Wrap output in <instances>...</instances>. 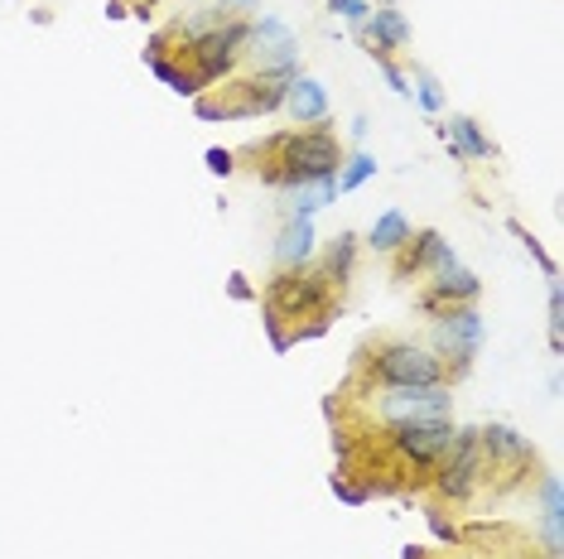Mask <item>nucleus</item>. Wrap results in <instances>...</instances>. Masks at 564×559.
Returning a JSON list of instances; mask_svg holds the SVG:
<instances>
[{
    "mask_svg": "<svg viewBox=\"0 0 564 559\" xmlns=\"http://www.w3.org/2000/svg\"><path fill=\"white\" fill-rule=\"evenodd\" d=\"M343 169V150L328 131H300V135H285L275 140V160L265 169V179L280 184V188H300L310 179H328V174Z\"/></svg>",
    "mask_w": 564,
    "mask_h": 559,
    "instance_id": "1",
    "label": "nucleus"
},
{
    "mask_svg": "<svg viewBox=\"0 0 564 559\" xmlns=\"http://www.w3.org/2000/svg\"><path fill=\"white\" fill-rule=\"evenodd\" d=\"M367 372L381 386H444V362L420 342H381Z\"/></svg>",
    "mask_w": 564,
    "mask_h": 559,
    "instance_id": "2",
    "label": "nucleus"
},
{
    "mask_svg": "<svg viewBox=\"0 0 564 559\" xmlns=\"http://www.w3.org/2000/svg\"><path fill=\"white\" fill-rule=\"evenodd\" d=\"M247 30H251V20H223L217 30L194 34V40L184 44L188 58H194V78L198 83L227 78V73L237 68V58L247 54Z\"/></svg>",
    "mask_w": 564,
    "mask_h": 559,
    "instance_id": "3",
    "label": "nucleus"
},
{
    "mask_svg": "<svg viewBox=\"0 0 564 559\" xmlns=\"http://www.w3.org/2000/svg\"><path fill=\"white\" fill-rule=\"evenodd\" d=\"M391 429V449L401 453L405 463L415 468H434L440 453L454 443V419L440 415V419H405V425H387Z\"/></svg>",
    "mask_w": 564,
    "mask_h": 559,
    "instance_id": "4",
    "label": "nucleus"
},
{
    "mask_svg": "<svg viewBox=\"0 0 564 559\" xmlns=\"http://www.w3.org/2000/svg\"><path fill=\"white\" fill-rule=\"evenodd\" d=\"M247 54L261 63V73H300L294 68V63H300V40H294V30L285 20H275V15L251 20Z\"/></svg>",
    "mask_w": 564,
    "mask_h": 559,
    "instance_id": "5",
    "label": "nucleus"
},
{
    "mask_svg": "<svg viewBox=\"0 0 564 559\" xmlns=\"http://www.w3.org/2000/svg\"><path fill=\"white\" fill-rule=\"evenodd\" d=\"M328 299V275L324 271H285L271 285V314L275 319H304V314L324 309Z\"/></svg>",
    "mask_w": 564,
    "mask_h": 559,
    "instance_id": "6",
    "label": "nucleus"
},
{
    "mask_svg": "<svg viewBox=\"0 0 564 559\" xmlns=\"http://www.w3.org/2000/svg\"><path fill=\"white\" fill-rule=\"evenodd\" d=\"M482 473V449H478V429H454V443L440 453V492L444 497L464 502L478 487Z\"/></svg>",
    "mask_w": 564,
    "mask_h": 559,
    "instance_id": "7",
    "label": "nucleus"
},
{
    "mask_svg": "<svg viewBox=\"0 0 564 559\" xmlns=\"http://www.w3.org/2000/svg\"><path fill=\"white\" fill-rule=\"evenodd\" d=\"M482 314L473 309V304H454V309H444L440 314V328H434V342H440V352L448 362L464 372V366L478 358V348H482Z\"/></svg>",
    "mask_w": 564,
    "mask_h": 559,
    "instance_id": "8",
    "label": "nucleus"
},
{
    "mask_svg": "<svg viewBox=\"0 0 564 559\" xmlns=\"http://www.w3.org/2000/svg\"><path fill=\"white\" fill-rule=\"evenodd\" d=\"M381 419L405 425V419H440L448 415V391L444 386H381Z\"/></svg>",
    "mask_w": 564,
    "mask_h": 559,
    "instance_id": "9",
    "label": "nucleus"
},
{
    "mask_svg": "<svg viewBox=\"0 0 564 559\" xmlns=\"http://www.w3.org/2000/svg\"><path fill=\"white\" fill-rule=\"evenodd\" d=\"M357 34H362V44L371 48V58H377V63L391 58V48H405V44H410V24H405V15H401L395 6L371 10L367 24H362Z\"/></svg>",
    "mask_w": 564,
    "mask_h": 559,
    "instance_id": "10",
    "label": "nucleus"
},
{
    "mask_svg": "<svg viewBox=\"0 0 564 559\" xmlns=\"http://www.w3.org/2000/svg\"><path fill=\"white\" fill-rule=\"evenodd\" d=\"M280 107H285L300 125H318L328 117V92H324V83H318V78L294 73V83L285 87V101H280Z\"/></svg>",
    "mask_w": 564,
    "mask_h": 559,
    "instance_id": "11",
    "label": "nucleus"
},
{
    "mask_svg": "<svg viewBox=\"0 0 564 559\" xmlns=\"http://www.w3.org/2000/svg\"><path fill=\"white\" fill-rule=\"evenodd\" d=\"M478 275L473 271H464V265L458 261H448V265H440V271H434V285H430V309L434 304H444V309H454V304H473L478 299Z\"/></svg>",
    "mask_w": 564,
    "mask_h": 559,
    "instance_id": "12",
    "label": "nucleus"
},
{
    "mask_svg": "<svg viewBox=\"0 0 564 559\" xmlns=\"http://www.w3.org/2000/svg\"><path fill=\"white\" fill-rule=\"evenodd\" d=\"M440 135H444V145L454 150V160H492L497 155L492 135H482V125L473 117H454L448 125H440Z\"/></svg>",
    "mask_w": 564,
    "mask_h": 559,
    "instance_id": "13",
    "label": "nucleus"
},
{
    "mask_svg": "<svg viewBox=\"0 0 564 559\" xmlns=\"http://www.w3.org/2000/svg\"><path fill=\"white\" fill-rule=\"evenodd\" d=\"M310 256H314V218H290L285 232H280V241H275L280 271H300Z\"/></svg>",
    "mask_w": 564,
    "mask_h": 559,
    "instance_id": "14",
    "label": "nucleus"
},
{
    "mask_svg": "<svg viewBox=\"0 0 564 559\" xmlns=\"http://www.w3.org/2000/svg\"><path fill=\"white\" fill-rule=\"evenodd\" d=\"M478 449H482V459H492V463H525L531 459V443H525L517 429H507V425L478 429Z\"/></svg>",
    "mask_w": 564,
    "mask_h": 559,
    "instance_id": "15",
    "label": "nucleus"
},
{
    "mask_svg": "<svg viewBox=\"0 0 564 559\" xmlns=\"http://www.w3.org/2000/svg\"><path fill=\"white\" fill-rule=\"evenodd\" d=\"M290 208H294V218H314L318 208H328L333 198H338V174H328V179H310V184H300V188H290Z\"/></svg>",
    "mask_w": 564,
    "mask_h": 559,
    "instance_id": "16",
    "label": "nucleus"
},
{
    "mask_svg": "<svg viewBox=\"0 0 564 559\" xmlns=\"http://www.w3.org/2000/svg\"><path fill=\"white\" fill-rule=\"evenodd\" d=\"M410 241V222H405V212H381L377 222H371V232H367V246H377V251H401Z\"/></svg>",
    "mask_w": 564,
    "mask_h": 559,
    "instance_id": "17",
    "label": "nucleus"
},
{
    "mask_svg": "<svg viewBox=\"0 0 564 559\" xmlns=\"http://www.w3.org/2000/svg\"><path fill=\"white\" fill-rule=\"evenodd\" d=\"M352 261H357V237H352V232H343L338 241H333V251H328L324 275H328V280H338V285H343V280L352 275Z\"/></svg>",
    "mask_w": 564,
    "mask_h": 559,
    "instance_id": "18",
    "label": "nucleus"
},
{
    "mask_svg": "<svg viewBox=\"0 0 564 559\" xmlns=\"http://www.w3.org/2000/svg\"><path fill=\"white\" fill-rule=\"evenodd\" d=\"M371 174H377V160H371V155H352L348 164H343V174H338V188H362Z\"/></svg>",
    "mask_w": 564,
    "mask_h": 559,
    "instance_id": "19",
    "label": "nucleus"
},
{
    "mask_svg": "<svg viewBox=\"0 0 564 559\" xmlns=\"http://www.w3.org/2000/svg\"><path fill=\"white\" fill-rule=\"evenodd\" d=\"M328 10H333V15H338V20H348L352 30H362L367 15H371V6H367V0H328Z\"/></svg>",
    "mask_w": 564,
    "mask_h": 559,
    "instance_id": "20",
    "label": "nucleus"
},
{
    "mask_svg": "<svg viewBox=\"0 0 564 559\" xmlns=\"http://www.w3.org/2000/svg\"><path fill=\"white\" fill-rule=\"evenodd\" d=\"M415 92H420V107L425 111H444V92H440V83H434L425 68H415Z\"/></svg>",
    "mask_w": 564,
    "mask_h": 559,
    "instance_id": "21",
    "label": "nucleus"
},
{
    "mask_svg": "<svg viewBox=\"0 0 564 559\" xmlns=\"http://www.w3.org/2000/svg\"><path fill=\"white\" fill-rule=\"evenodd\" d=\"M381 78H387V83H391V87H395V92H401V97H410V83H405V73L395 68L391 58H381Z\"/></svg>",
    "mask_w": 564,
    "mask_h": 559,
    "instance_id": "22",
    "label": "nucleus"
},
{
    "mask_svg": "<svg viewBox=\"0 0 564 559\" xmlns=\"http://www.w3.org/2000/svg\"><path fill=\"white\" fill-rule=\"evenodd\" d=\"M208 169L213 174H232V155H227V150H208Z\"/></svg>",
    "mask_w": 564,
    "mask_h": 559,
    "instance_id": "23",
    "label": "nucleus"
},
{
    "mask_svg": "<svg viewBox=\"0 0 564 559\" xmlns=\"http://www.w3.org/2000/svg\"><path fill=\"white\" fill-rule=\"evenodd\" d=\"M232 295H237V299H251V285H247V275H232Z\"/></svg>",
    "mask_w": 564,
    "mask_h": 559,
    "instance_id": "24",
    "label": "nucleus"
},
{
    "mask_svg": "<svg viewBox=\"0 0 564 559\" xmlns=\"http://www.w3.org/2000/svg\"><path fill=\"white\" fill-rule=\"evenodd\" d=\"M261 0H223V10H256Z\"/></svg>",
    "mask_w": 564,
    "mask_h": 559,
    "instance_id": "25",
    "label": "nucleus"
},
{
    "mask_svg": "<svg viewBox=\"0 0 564 559\" xmlns=\"http://www.w3.org/2000/svg\"><path fill=\"white\" fill-rule=\"evenodd\" d=\"M387 6H395V0H387Z\"/></svg>",
    "mask_w": 564,
    "mask_h": 559,
    "instance_id": "26",
    "label": "nucleus"
}]
</instances>
